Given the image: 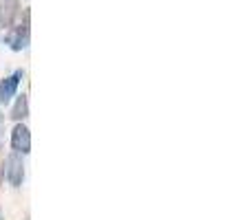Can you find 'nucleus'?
Wrapping results in <instances>:
<instances>
[{
    "mask_svg": "<svg viewBox=\"0 0 251 220\" xmlns=\"http://www.w3.org/2000/svg\"><path fill=\"white\" fill-rule=\"evenodd\" d=\"M2 33L4 35L0 40H2L11 51H16V53L26 51V49H29V42H31V11L29 9L20 11V22H16L11 29L2 31Z\"/></svg>",
    "mask_w": 251,
    "mask_h": 220,
    "instance_id": "1",
    "label": "nucleus"
},
{
    "mask_svg": "<svg viewBox=\"0 0 251 220\" xmlns=\"http://www.w3.org/2000/svg\"><path fill=\"white\" fill-rule=\"evenodd\" d=\"M2 170H4V181L11 187H22L25 183V156L18 154V152H9L2 161Z\"/></svg>",
    "mask_w": 251,
    "mask_h": 220,
    "instance_id": "2",
    "label": "nucleus"
},
{
    "mask_svg": "<svg viewBox=\"0 0 251 220\" xmlns=\"http://www.w3.org/2000/svg\"><path fill=\"white\" fill-rule=\"evenodd\" d=\"M9 143H11V150L22 156H26L31 152V130L26 128L25 121H18L11 128V132H9Z\"/></svg>",
    "mask_w": 251,
    "mask_h": 220,
    "instance_id": "3",
    "label": "nucleus"
},
{
    "mask_svg": "<svg viewBox=\"0 0 251 220\" xmlns=\"http://www.w3.org/2000/svg\"><path fill=\"white\" fill-rule=\"evenodd\" d=\"M25 79V71L16 69L11 75L0 79V106H9L11 99L18 95V88H20V82Z\"/></svg>",
    "mask_w": 251,
    "mask_h": 220,
    "instance_id": "4",
    "label": "nucleus"
},
{
    "mask_svg": "<svg viewBox=\"0 0 251 220\" xmlns=\"http://www.w3.org/2000/svg\"><path fill=\"white\" fill-rule=\"evenodd\" d=\"M20 0H0V29H11L20 18Z\"/></svg>",
    "mask_w": 251,
    "mask_h": 220,
    "instance_id": "5",
    "label": "nucleus"
},
{
    "mask_svg": "<svg viewBox=\"0 0 251 220\" xmlns=\"http://www.w3.org/2000/svg\"><path fill=\"white\" fill-rule=\"evenodd\" d=\"M11 108H9V119L11 121H26V117H29V97H26V93H22V95H16L11 99Z\"/></svg>",
    "mask_w": 251,
    "mask_h": 220,
    "instance_id": "6",
    "label": "nucleus"
},
{
    "mask_svg": "<svg viewBox=\"0 0 251 220\" xmlns=\"http://www.w3.org/2000/svg\"><path fill=\"white\" fill-rule=\"evenodd\" d=\"M4 143V112H0V147Z\"/></svg>",
    "mask_w": 251,
    "mask_h": 220,
    "instance_id": "7",
    "label": "nucleus"
},
{
    "mask_svg": "<svg viewBox=\"0 0 251 220\" xmlns=\"http://www.w3.org/2000/svg\"><path fill=\"white\" fill-rule=\"evenodd\" d=\"M4 183V170H2V159H0V185Z\"/></svg>",
    "mask_w": 251,
    "mask_h": 220,
    "instance_id": "8",
    "label": "nucleus"
},
{
    "mask_svg": "<svg viewBox=\"0 0 251 220\" xmlns=\"http://www.w3.org/2000/svg\"><path fill=\"white\" fill-rule=\"evenodd\" d=\"M0 220H4V214H2V209H0Z\"/></svg>",
    "mask_w": 251,
    "mask_h": 220,
    "instance_id": "9",
    "label": "nucleus"
},
{
    "mask_svg": "<svg viewBox=\"0 0 251 220\" xmlns=\"http://www.w3.org/2000/svg\"><path fill=\"white\" fill-rule=\"evenodd\" d=\"M0 38H2V29H0Z\"/></svg>",
    "mask_w": 251,
    "mask_h": 220,
    "instance_id": "10",
    "label": "nucleus"
}]
</instances>
